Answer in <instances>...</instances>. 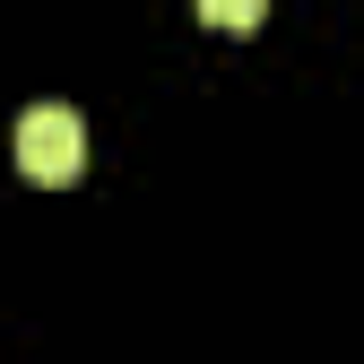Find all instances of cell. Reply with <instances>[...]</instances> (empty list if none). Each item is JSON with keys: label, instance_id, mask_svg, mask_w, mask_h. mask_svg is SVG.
Masks as SVG:
<instances>
[{"label": "cell", "instance_id": "1", "mask_svg": "<svg viewBox=\"0 0 364 364\" xmlns=\"http://www.w3.org/2000/svg\"><path fill=\"white\" fill-rule=\"evenodd\" d=\"M78 165H87L78 113H70V105H26V113H18V173L43 182V191H61V182H78Z\"/></svg>", "mask_w": 364, "mask_h": 364}, {"label": "cell", "instance_id": "2", "mask_svg": "<svg viewBox=\"0 0 364 364\" xmlns=\"http://www.w3.org/2000/svg\"><path fill=\"white\" fill-rule=\"evenodd\" d=\"M200 18L225 26V35H252V26L269 18V0H200Z\"/></svg>", "mask_w": 364, "mask_h": 364}]
</instances>
